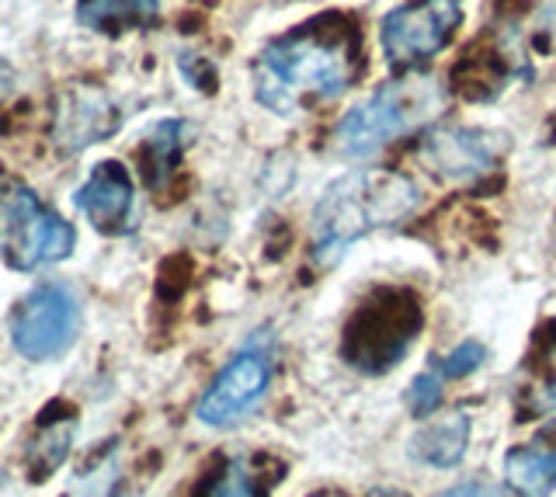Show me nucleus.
<instances>
[{"instance_id": "obj_9", "label": "nucleus", "mask_w": 556, "mask_h": 497, "mask_svg": "<svg viewBox=\"0 0 556 497\" xmlns=\"http://www.w3.org/2000/svg\"><path fill=\"white\" fill-rule=\"evenodd\" d=\"M77 209L94 222L101 233H122L132 227V178L118 161H101L91 167L87 181L77 188Z\"/></svg>"}, {"instance_id": "obj_2", "label": "nucleus", "mask_w": 556, "mask_h": 497, "mask_svg": "<svg viewBox=\"0 0 556 497\" xmlns=\"http://www.w3.org/2000/svg\"><path fill=\"white\" fill-rule=\"evenodd\" d=\"M417 205V184L396 170H352L327 184L313 209V258L334 265L355 240L407 219Z\"/></svg>"}, {"instance_id": "obj_14", "label": "nucleus", "mask_w": 556, "mask_h": 497, "mask_svg": "<svg viewBox=\"0 0 556 497\" xmlns=\"http://www.w3.org/2000/svg\"><path fill=\"white\" fill-rule=\"evenodd\" d=\"M181 132H185V123H178V118H164V123H156L147 132L143 164H147V181H150V188H161L170 178V170H174V164H178L181 146H185Z\"/></svg>"}, {"instance_id": "obj_11", "label": "nucleus", "mask_w": 556, "mask_h": 497, "mask_svg": "<svg viewBox=\"0 0 556 497\" xmlns=\"http://www.w3.org/2000/svg\"><path fill=\"white\" fill-rule=\"evenodd\" d=\"M504 476L521 497H549L556 490V445H518L504 456Z\"/></svg>"}, {"instance_id": "obj_18", "label": "nucleus", "mask_w": 556, "mask_h": 497, "mask_svg": "<svg viewBox=\"0 0 556 497\" xmlns=\"http://www.w3.org/2000/svg\"><path fill=\"white\" fill-rule=\"evenodd\" d=\"M483 362H486V348L480 341H463L456 352H448L439 362V375L442 380H463V375H473Z\"/></svg>"}, {"instance_id": "obj_16", "label": "nucleus", "mask_w": 556, "mask_h": 497, "mask_svg": "<svg viewBox=\"0 0 556 497\" xmlns=\"http://www.w3.org/2000/svg\"><path fill=\"white\" fill-rule=\"evenodd\" d=\"M70 435H74V424H52L46 432L31 442L28 449V470H31V480H46L60 470V462L66 459L70 453Z\"/></svg>"}, {"instance_id": "obj_10", "label": "nucleus", "mask_w": 556, "mask_h": 497, "mask_svg": "<svg viewBox=\"0 0 556 497\" xmlns=\"http://www.w3.org/2000/svg\"><path fill=\"white\" fill-rule=\"evenodd\" d=\"M118 123L122 115L109 101V94L98 88H74L60 98L52 140H56L63 153H80L91 143H101L104 136H112Z\"/></svg>"}, {"instance_id": "obj_19", "label": "nucleus", "mask_w": 556, "mask_h": 497, "mask_svg": "<svg viewBox=\"0 0 556 497\" xmlns=\"http://www.w3.org/2000/svg\"><path fill=\"white\" fill-rule=\"evenodd\" d=\"M439 497H501V494H497L494 487L480 484V480H469V484L452 487V490H445V494H439Z\"/></svg>"}, {"instance_id": "obj_6", "label": "nucleus", "mask_w": 556, "mask_h": 497, "mask_svg": "<svg viewBox=\"0 0 556 497\" xmlns=\"http://www.w3.org/2000/svg\"><path fill=\"white\" fill-rule=\"evenodd\" d=\"M463 25L459 0H407L382 18V53L396 71H414L417 63L442 53Z\"/></svg>"}, {"instance_id": "obj_20", "label": "nucleus", "mask_w": 556, "mask_h": 497, "mask_svg": "<svg viewBox=\"0 0 556 497\" xmlns=\"http://www.w3.org/2000/svg\"><path fill=\"white\" fill-rule=\"evenodd\" d=\"M320 497H334V494H320Z\"/></svg>"}, {"instance_id": "obj_7", "label": "nucleus", "mask_w": 556, "mask_h": 497, "mask_svg": "<svg viewBox=\"0 0 556 497\" xmlns=\"http://www.w3.org/2000/svg\"><path fill=\"white\" fill-rule=\"evenodd\" d=\"M268 383H271L268 352H261L254 345L243 348L223 366V372L213 380V386L202 393L195 415L202 424H213V428L233 424L248 415L261 397H265Z\"/></svg>"}, {"instance_id": "obj_1", "label": "nucleus", "mask_w": 556, "mask_h": 497, "mask_svg": "<svg viewBox=\"0 0 556 497\" xmlns=\"http://www.w3.org/2000/svg\"><path fill=\"white\" fill-rule=\"evenodd\" d=\"M358 71L355 31L341 18H320L271 39L254 60V98L275 115H295L334 101Z\"/></svg>"}, {"instance_id": "obj_4", "label": "nucleus", "mask_w": 556, "mask_h": 497, "mask_svg": "<svg viewBox=\"0 0 556 497\" xmlns=\"http://www.w3.org/2000/svg\"><path fill=\"white\" fill-rule=\"evenodd\" d=\"M74 227L22 181L0 184V258L17 271H35L70 258Z\"/></svg>"}, {"instance_id": "obj_17", "label": "nucleus", "mask_w": 556, "mask_h": 497, "mask_svg": "<svg viewBox=\"0 0 556 497\" xmlns=\"http://www.w3.org/2000/svg\"><path fill=\"white\" fill-rule=\"evenodd\" d=\"M439 404H442V375L417 372L407 386V410L414 418H428V415H434Z\"/></svg>"}, {"instance_id": "obj_8", "label": "nucleus", "mask_w": 556, "mask_h": 497, "mask_svg": "<svg viewBox=\"0 0 556 497\" xmlns=\"http://www.w3.org/2000/svg\"><path fill=\"white\" fill-rule=\"evenodd\" d=\"M501 153V136L483 132V129H434L421 143V157L434 170V175L452 178V181H473L486 175L497 164Z\"/></svg>"}, {"instance_id": "obj_12", "label": "nucleus", "mask_w": 556, "mask_h": 497, "mask_svg": "<svg viewBox=\"0 0 556 497\" xmlns=\"http://www.w3.org/2000/svg\"><path fill=\"white\" fill-rule=\"evenodd\" d=\"M161 4L156 0H77V22L101 36H122V31L150 28Z\"/></svg>"}, {"instance_id": "obj_15", "label": "nucleus", "mask_w": 556, "mask_h": 497, "mask_svg": "<svg viewBox=\"0 0 556 497\" xmlns=\"http://www.w3.org/2000/svg\"><path fill=\"white\" fill-rule=\"evenodd\" d=\"M195 497H265V487H261L257 473L248 467V462L230 459V462H223L219 473L202 480Z\"/></svg>"}, {"instance_id": "obj_13", "label": "nucleus", "mask_w": 556, "mask_h": 497, "mask_svg": "<svg viewBox=\"0 0 556 497\" xmlns=\"http://www.w3.org/2000/svg\"><path fill=\"white\" fill-rule=\"evenodd\" d=\"M466 449H469L466 415H448L442 421L421 428V432L410 438V456L428 462V467H456V462H463Z\"/></svg>"}, {"instance_id": "obj_3", "label": "nucleus", "mask_w": 556, "mask_h": 497, "mask_svg": "<svg viewBox=\"0 0 556 497\" xmlns=\"http://www.w3.org/2000/svg\"><path fill=\"white\" fill-rule=\"evenodd\" d=\"M442 88L428 74H410L382 84L379 91L348 112L338 123V150L344 157H369L379 146L393 143L396 136L421 129L442 112Z\"/></svg>"}, {"instance_id": "obj_5", "label": "nucleus", "mask_w": 556, "mask_h": 497, "mask_svg": "<svg viewBox=\"0 0 556 497\" xmlns=\"http://www.w3.org/2000/svg\"><path fill=\"white\" fill-rule=\"evenodd\" d=\"M80 334V306L66 285L42 282L17 303L11 317V341L28 362H49L70 352Z\"/></svg>"}]
</instances>
